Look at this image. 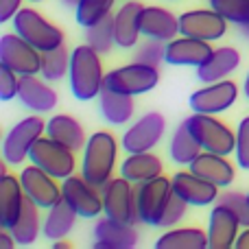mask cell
Here are the masks:
<instances>
[{
  "label": "cell",
  "instance_id": "cell-1",
  "mask_svg": "<svg viewBox=\"0 0 249 249\" xmlns=\"http://www.w3.org/2000/svg\"><path fill=\"white\" fill-rule=\"evenodd\" d=\"M103 66L101 53L83 44L70 53V92L77 101L99 99L103 90Z\"/></svg>",
  "mask_w": 249,
  "mask_h": 249
},
{
  "label": "cell",
  "instance_id": "cell-2",
  "mask_svg": "<svg viewBox=\"0 0 249 249\" xmlns=\"http://www.w3.org/2000/svg\"><path fill=\"white\" fill-rule=\"evenodd\" d=\"M116 155H118V142L109 131H96L88 138L83 146V160H81V175L90 184L103 190L105 184L112 179V173L116 168Z\"/></svg>",
  "mask_w": 249,
  "mask_h": 249
},
{
  "label": "cell",
  "instance_id": "cell-3",
  "mask_svg": "<svg viewBox=\"0 0 249 249\" xmlns=\"http://www.w3.org/2000/svg\"><path fill=\"white\" fill-rule=\"evenodd\" d=\"M184 123L203 151L219 155H230L236 151V133L219 118H214V114L193 112V116H188Z\"/></svg>",
  "mask_w": 249,
  "mask_h": 249
},
{
  "label": "cell",
  "instance_id": "cell-4",
  "mask_svg": "<svg viewBox=\"0 0 249 249\" xmlns=\"http://www.w3.org/2000/svg\"><path fill=\"white\" fill-rule=\"evenodd\" d=\"M13 29L18 35L26 39L29 44H33L37 51H53V48L64 44V31L59 26L51 24L39 11L26 7L20 9L18 16L13 18Z\"/></svg>",
  "mask_w": 249,
  "mask_h": 249
},
{
  "label": "cell",
  "instance_id": "cell-5",
  "mask_svg": "<svg viewBox=\"0 0 249 249\" xmlns=\"http://www.w3.org/2000/svg\"><path fill=\"white\" fill-rule=\"evenodd\" d=\"M29 160H31V164H35V166L44 168L46 173H51L55 179H66V177H70L74 173V168H77L74 151L48 136H42L35 142L33 149H31Z\"/></svg>",
  "mask_w": 249,
  "mask_h": 249
},
{
  "label": "cell",
  "instance_id": "cell-6",
  "mask_svg": "<svg viewBox=\"0 0 249 249\" xmlns=\"http://www.w3.org/2000/svg\"><path fill=\"white\" fill-rule=\"evenodd\" d=\"M46 133V123L39 116H26L24 121L16 123L2 142V158L7 164L18 166L31 155L33 144Z\"/></svg>",
  "mask_w": 249,
  "mask_h": 249
},
{
  "label": "cell",
  "instance_id": "cell-7",
  "mask_svg": "<svg viewBox=\"0 0 249 249\" xmlns=\"http://www.w3.org/2000/svg\"><path fill=\"white\" fill-rule=\"evenodd\" d=\"M171 197H173V179H166L164 175L138 184L136 186V206H138L140 223L155 225L158 228Z\"/></svg>",
  "mask_w": 249,
  "mask_h": 249
},
{
  "label": "cell",
  "instance_id": "cell-8",
  "mask_svg": "<svg viewBox=\"0 0 249 249\" xmlns=\"http://www.w3.org/2000/svg\"><path fill=\"white\" fill-rule=\"evenodd\" d=\"M160 83V70L153 68V66H146V64H133L129 66H121V68H114L105 74V81L103 86L112 88L116 92H123V94H146L151 92L153 88H158Z\"/></svg>",
  "mask_w": 249,
  "mask_h": 249
},
{
  "label": "cell",
  "instance_id": "cell-9",
  "mask_svg": "<svg viewBox=\"0 0 249 249\" xmlns=\"http://www.w3.org/2000/svg\"><path fill=\"white\" fill-rule=\"evenodd\" d=\"M103 212L105 216L121 223H140L136 206V186L127 177L109 179L103 188Z\"/></svg>",
  "mask_w": 249,
  "mask_h": 249
},
{
  "label": "cell",
  "instance_id": "cell-10",
  "mask_svg": "<svg viewBox=\"0 0 249 249\" xmlns=\"http://www.w3.org/2000/svg\"><path fill=\"white\" fill-rule=\"evenodd\" d=\"M0 61L16 70L18 74H39L42 70V51L29 44L18 33H4L0 37Z\"/></svg>",
  "mask_w": 249,
  "mask_h": 249
},
{
  "label": "cell",
  "instance_id": "cell-11",
  "mask_svg": "<svg viewBox=\"0 0 249 249\" xmlns=\"http://www.w3.org/2000/svg\"><path fill=\"white\" fill-rule=\"evenodd\" d=\"M166 131V118L162 112H146L123 136V149L127 153H144L160 144Z\"/></svg>",
  "mask_w": 249,
  "mask_h": 249
},
{
  "label": "cell",
  "instance_id": "cell-12",
  "mask_svg": "<svg viewBox=\"0 0 249 249\" xmlns=\"http://www.w3.org/2000/svg\"><path fill=\"white\" fill-rule=\"evenodd\" d=\"M61 181H64L61 184L64 201H68L77 210L79 216L96 219L103 212V190L96 188L94 184H90L83 175H70Z\"/></svg>",
  "mask_w": 249,
  "mask_h": 249
},
{
  "label": "cell",
  "instance_id": "cell-13",
  "mask_svg": "<svg viewBox=\"0 0 249 249\" xmlns=\"http://www.w3.org/2000/svg\"><path fill=\"white\" fill-rule=\"evenodd\" d=\"M228 33V20L216 9H195L179 16V35L203 42H216Z\"/></svg>",
  "mask_w": 249,
  "mask_h": 249
},
{
  "label": "cell",
  "instance_id": "cell-14",
  "mask_svg": "<svg viewBox=\"0 0 249 249\" xmlns=\"http://www.w3.org/2000/svg\"><path fill=\"white\" fill-rule=\"evenodd\" d=\"M238 99V86L234 81L206 83L201 90H195L188 99V105L197 114H221L228 112Z\"/></svg>",
  "mask_w": 249,
  "mask_h": 249
},
{
  "label": "cell",
  "instance_id": "cell-15",
  "mask_svg": "<svg viewBox=\"0 0 249 249\" xmlns=\"http://www.w3.org/2000/svg\"><path fill=\"white\" fill-rule=\"evenodd\" d=\"M20 181H22L26 199H31L42 210H48V208H53L55 203H59L64 199L61 186L55 184V177L51 173H46L44 168L35 166V164L26 166L20 173Z\"/></svg>",
  "mask_w": 249,
  "mask_h": 249
},
{
  "label": "cell",
  "instance_id": "cell-16",
  "mask_svg": "<svg viewBox=\"0 0 249 249\" xmlns=\"http://www.w3.org/2000/svg\"><path fill=\"white\" fill-rule=\"evenodd\" d=\"M173 190L184 199L188 206H210L219 199V186L203 179L193 171H179L173 177Z\"/></svg>",
  "mask_w": 249,
  "mask_h": 249
},
{
  "label": "cell",
  "instance_id": "cell-17",
  "mask_svg": "<svg viewBox=\"0 0 249 249\" xmlns=\"http://www.w3.org/2000/svg\"><path fill=\"white\" fill-rule=\"evenodd\" d=\"M18 99L26 109L33 114H48L57 107L59 96L46 83V79H37V74H22L20 77V92Z\"/></svg>",
  "mask_w": 249,
  "mask_h": 249
},
{
  "label": "cell",
  "instance_id": "cell-18",
  "mask_svg": "<svg viewBox=\"0 0 249 249\" xmlns=\"http://www.w3.org/2000/svg\"><path fill=\"white\" fill-rule=\"evenodd\" d=\"M238 228L241 221L238 216L223 203H216L210 212V221H208V247L210 249H230L236 245Z\"/></svg>",
  "mask_w": 249,
  "mask_h": 249
},
{
  "label": "cell",
  "instance_id": "cell-19",
  "mask_svg": "<svg viewBox=\"0 0 249 249\" xmlns=\"http://www.w3.org/2000/svg\"><path fill=\"white\" fill-rule=\"evenodd\" d=\"M214 48L210 46V42L203 39H195L188 35H179V37L166 42V64L171 66H199L212 55Z\"/></svg>",
  "mask_w": 249,
  "mask_h": 249
},
{
  "label": "cell",
  "instance_id": "cell-20",
  "mask_svg": "<svg viewBox=\"0 0 249 249\" xmlns=\"http://www.w3.org/2000/svg\"><path fill=\"white\" fill-rule=\"evenodd\" d=\"M26 203V195L22 181L16 175L2 171L0 177V228L11 230L20 219L22 208Z\"/></svg>",
  "mask_w": 249,
  "mask_h": 249
},
{
  "label": "cell",
  "instance_id": "cell-21",
  "mask_svg": "<svg viewBox=\"0 0 249 249\" xmlns=\"http://www.w3.org/2000/svg\"><path fill=\"white\" fill-rule=\"evenodd\" d=\"M140 33L151 39L171 42L179 35V18L164 7H144L140 11Z\"/></svg>",
  "mask_w": 249,
  "mask_h": 249
},
{
  "label": "cell",
  "instance_id": "cell-22",
  "mask_svg": "<svg viewBox=\"0 0 249 249\" xmlns=\"http://www.w3.org/2000/svg\"><path fill=\"white\" fill-rule=\"evenodd\" d=\"M94 238L96 249H131L138 245V232L133 223H121L109 216L96 221Z\"/></svg>",
  "mask_w": 249,
  "mask_h": 249
},
{
  "label": "cell",
  "instance_id": "cell-23",
  "mask_svg": "<svg viewBox=\"0 0 249 249\" xmlns=\"http://www.w3.org/2000/svg\"><path fill=\"white\" fill-rule=\"evenodd\" d=\"M190 171L201 175L203 179L216 184L219 188H228L234 181V166L230 164L228 155H219V153H210V151H201L197 158L190 162Z\"/></svg>",
  "mask_w": 249,
  "mask_h": 249
},
{
  "label": "cell",
  "instance_id": "cell-24",
  "mask_svg": "<svg viewBox=\"0 0 249 249\" xmlns=\"http://www.w3.org/2000/svg\"><path fill=\"white\" fill-rule=\"evenodd\" d=\"M241 64V53L234 46L214 48L212 55L197 68V79L201 83H216L221 79H228Z\"/></svg>",
  "mask_w": 249,
  "mask_h": 249
},
{
  "label": "cell",
  "instance_id": "cell-25",
  "mask_svg": "<svg viewBox=\"0 0 249 249\" xmlns=\"http://www.w3.org/2000/svg\"><path fill=\"white\" fill-rule=\"evenodd\" d=\"M142 4L136 0L124 2L116 13H114V33H116V46L121 48H133L138 46L140 37V11Z\"/></svg>",
  "mask_w": 249,
  "mask_h": 249
},
{
  "label": "cell",
  "instance_id": "cell-26",
  "mask_svg": "<svg viewBox=\"0 0 249 249\" xmlns=\"http://www.w3.org/2000/svg\"><path fill=\"white\" fill-rule=\"evenodd\" d=\"M99 107L103 118L109 124L129 123L133 112H136V103H133L131 94H123V92H116L107 86H103V90L99 94Z\"/></svg>",
  "mask_w": 249,
  "mask_h": 249
},
{
  "label": "cell",
  "instance_id": "cell-27",
  "mask_svg": "<svg viewBox=\"0 0 249 249\" xmlns=\"http://www.w3.org/2000/svg\"><path fill=\"white\" fill-rule=\"evenodd\" d=\"M77 210L70 206L68 201L61 199L59 203H55L53 208H48V214L42 223V234L48 241H61L72 232L74 223H77Z\"/></svg>",
  "mask_w": 249,
  "mask_h": 249
},
{
  "label": "cell",
  "instance_id": "cell-28",
  "mask_svg": "<svg viewBox=\"0 0 249 249\" xmlns=\"http://www.w3.org/2000/svg\"><path fill=\"white\" fill-rule=\"evenodd\" d=\"M121 175L127 177L133 184H142L153 177L162 175V160L151 151L144 153H129L121 164Z\"/></svg>",
  "mask_w": 249,
  "mask_h": 249
},
{
  "label": "cell",
  "instance_id": "cell-29",
  "mask_svg": "<svg viewBox=\"0 0 249 249\" xmlns=\"http://www.w3.org/2000/svg\"><path fill=\"white\" fill-rule=\"evenodd\" d=\"M46 136L53 140L66 144L68 149L79 151L86 146V131H83L81 123L77 118L68 116V114H59V116H53L46 123Z\"/></svg>",
  "mask_w": 249,
  "mask_h": 249
},
{
  "label": "cell",
  "instance_id": "cell-30",
  "mask_svg": "<svg viewBox=\"0 0 249 249\" xmlns=\"http://www.w3.org/2000/svg\"><path fill=\"white\" fill-rule=\"evenodd\" d=\"M155 249H206L208 232L199 228H168L155 241Z\"/></svg>",
  "mask_w": 249,
  "mask_h": 249
},
{
  "label": "cell",
  "instance_id": "cell-31",
  "mask_svg": "<svg viewBox=\"0 0 249 249\" xmlns=\"http://www.w3.org/2000/svg\"><path fill=\"white\" fill-rule=\"evenodd\" d=\"M37 210H39V206H35L31 199H26L20 219H18L16 225L11 228V234H13V238H16L18 245L29 247L37 241L39 232H42V223H44V221H39Z\"/></svg>",
  "mask_w": 249,
  "mask_h": 249
},
{
  "label": "cell",
  "instance_id": "cell-32",
  "mask_svg": "<svg viewBox=\"0 0 249 249\" xmlns=\"http://www.w3.org/2000/svg\"><path fill=\"white\" fill-rule=\"evenodd\" d=\"M201 151H203L201 144H199L193 133L188 131L186 123L177 124L175 133H173V138H171V144H168V155H171L173 162L179 164V166H190V162H193Z\"/></svg>",
  "mask_w": 249,
  "mask_h": 249
},
{
  "label": "cell",
  "instance_id": "cell-33",
  "mask_svg": "<svg viewBox=\"0 0 249 249\" xmlns=\"http://www.w3.org/2000/svg\"><path fill=\"white\" fill-rule=\"evenodd\" d=\"M68 72H70V55L64 44L53 48V51L42 53V70H39V74L46 81H61Z\"/></svg>",
  "mask_w": 249,
  "mask_h": 249
},
{
  "label": "cell",
  "instance_id": "cell-34",
  "mask_svg": "<svg viewBox=\"0 0 249 249\" xmlns=\"http://www.w3.org/2000/svg\"><path fill=\"white\" fill-rule=\"evenodd\" d=\"M114 2H116V0H77V2H74L77 22L83 26V29L94 26L96 22H101L107 16H112Z\"/></svg>",
  "mask_w": 249,
  "mask_h": 249
},
{
  "label": "cell",
  "instance_id": "cell-35",
  "mask_svg": "<svg viewBox=\"0 0 249 249\" xmlns=\"http://www.w3.org/2000/svg\"><path fill=\"white\" fill-rule=\"evenodd\" d=\"M86 44L92 46L96 53L107 55L112 46H116V33H114V16H107L105 20L96 22L94 26L86 29Z\"/></svg>",
  "mask_w": 249,
  "mask_h": 249
},
{
  "label": "cell",
  "instance_id": "cell-36",
  "mask_svg": "<svg viewBox=\"0 0 249 249\" xmlns=\"http://www.w3.org/2000/svg\"><path fill=\"white\" fill-rule=\"evenodd\" d=\"M210 7L236 26L249 22V0H210Z\"/></svg>",
  "mask_w": 249,
  "mask_h": 249
},
{
  "label": "cell",
  "instance_id": "cell-37",
  "mask_svg": "<svg viewBox=\"0 0 249 249\" xmlns=\"http://www.w3.org/2000/svg\"><path fill=\"white\" fill-rule=\"evenodd\" d=\"M133 61L158 68L162 61H166V42L146 37V42H142L133 53Z\"/></svg>",
  "mask_w": 249,
  "mask_h": 249
},
{
  "label": "cell",
  "instance_id": "cell-38",
  "mask_svg": "<svg viewBox=\"0 0 249 249\" xmlns=\"http://www.w3.org/2000/svg\"><path fill=\"white\" fill-rule=\"evenodd\" d=\"M216 201L228 206L230 210L238 216L243 228H249V195H243V193H238V190H225V193L219 195Z\"/></svg>",
  "mask_w": 249,
  "mask_h": 249
},
{
  "label": "cell",
  "instance_id": "cell-39",
  "mask_svg": "<svg viewBox=\"0 0 249 249\" xmlns=\"http://www.w3.org/2000/svg\"><path fill=\"white\" fill-rule=\"evenodd\" d=\"M186 208H188V203L184 201V199L179 197V195L173 190V197L168 199V203H166V210H164V214H162V219H160V225L158 228H175L177 223H179L181 219H184V214H186Z\"/></svg>",
  "mask_w": 249,
  "mask_h": 249
},
{
  "label": "cell",
  "instance_id": "cell-40",
  "mask_svg": "<svg viewBox=\"0 0 249 249\" xmlns=\"http://www.w3.org/2000/svg\"><path fill=\"white\" fill-rule=\"evenodd\" d=\"M20 92V74L11 70L9 66L0 64V99L11 101Z\"/></svg>",
  "mask_w": 249,
  "mask_h": 249
},
{
  "label": "cell",
  "instance_id": "cell-41",
  "mask_svg": "<svg viewBox=\"0 0 249 249\" xmlns=\"http://www.w3.org/2000/svg\"><path fill=\"white\" fill-rule=\"evenodd\" d=\"M236 162L241 168L249 171V116L238 123L236 129Z\"/></svg>",
  "mask_w": 249,
  "mask_h": 249
},
{
  "label": "cell",
  "instance_id": "cell-42",
  "mask_svg": "<svg viewBox=\"0 0 249 249\" xmlns=\"http://www.w3.org/2000/svg\"><path fill=\"white\" fill-rule=\"evenodd\" d=\"M22 9V0H0V22H9Z\"/></svg>",
  "mask_w": 249,
  "mask_h": 249
},
{
  "label": "cell",
  "instance_id": "cell-43",
  "mask_svg": "<svg viewBox=\"0 0 249 249\" xmlns=\"http://www.w3.org/2000/svg\"><path fill=\"white\" fill-rule=\"evenodd\" d=\"M16 245H18V243H16V238H13L11 230L2 228V232H0V249H11Z\"/></svg>",
  "mask_w": 249,
  "mask_h": 249
},
{
  "label": "cell",
  "instance_id": "cell-44",
  "mask_svg": "<svg viewBox=\"0 0 249 249\" xmlns=\"http://www.w3.org/2000/svg\"><path fill=\"white\" fill-rule=\"evenodd\" d=\"M236 249H249V228H245L236 238Z\"/></svg>",
  "mask_w": 249,
  "mask_h": 249
},
{
  "label": "cell",
  "instance_id": "cell-45",
  "mask_svg": "<svg viewBox=\"0 0 249 249\" xmlns=\"http://www.w3.org/2000/svg\"><path fill=\"white\" fill-rule=\"evenodd\" d=\"M238 33H241L245 39H249V22H247V24H241V26H238Z\"/></svg>",
  "mask_w": 249,
  "mask_h": 249
},
{
  "label": "cell",
  "instance_id": "cell-46",
  "mask_svg": "<svg viewBox=\"0 0 249 249\" xmlns=\"http://www.w3.org/2000/svg\"><path fill=\"white\" fill-rule=\"evenodd\" d=\"M53 247H57V249H66V247H70V243H66V241H55V243H53Z\"/></svg>",
  "mask_w": 249,
  "mask_h": 249
},
{
  "label": "cell",
  "instance_id": "cell-47",
  "mask_svg": "<svg viewBox=\"0 0 249 249\" xmlns=\"http://www.w3.org/2000/svg\"><path fill=\"white\" fill-rule=\"evenodd\" d=\"M243 90H245V99H249V72L245 77V86H243Z\"/></svg>",
  "mask_w": 249,
  "mask_h": 249
},
{
  "label": "cell",
  "instance_id": "cell-48",
  "mask_svg": "<svg viewBox=\"0 0 249 249\" xmlns=\"http://www.w3.org/2000/svg\"><path fill=\"white\" fill-rule=\"evenodd\" d=\"M31 2H42V0H31Z\"/></svg>",
  "mask_w": 249,
  "mask_h": 249
},
{
  "label": "cell",
  "instance_id": "cell-49",
  "mask_svg": "<svg viewBox=\"0 0 249 249\" xmlns=\"http://www.w3.org/2000/svg\"><path fill=\"white\" fill-rule=\"evenodd\" d=\"M173 2H175V0H173Z\"/></svg>",
  "mask_w": 249,
  "mask_h": 249
}]
</instances>
